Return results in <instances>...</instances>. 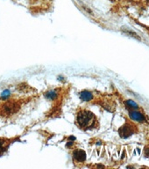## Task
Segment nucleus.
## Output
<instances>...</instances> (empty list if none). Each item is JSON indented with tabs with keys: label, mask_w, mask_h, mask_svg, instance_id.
<instances>
[{
	"label": "nucleus",
	"mask_w": 149,
	"mask_h": 169,
	"mask_svg": "<svg viewBox=\"0 0 149 169\" xmlns=\"http://www.w3.org/2000/svg\"><path fill=\"white\" fill-rule=\"evenodd\" d=\"M125 105H126L128 108H138V105H137L134 101H131V100L126 101H125Z\"/></svg>",
	"instance_id": "obj_9"
},
{
	"label": "nucleus",
	"mask_w": 149,
	"mask_h": 169,
	"mask_svg": "<svg viewBox=\"0 0 149 169\" xmlns=\"http://www.w3.org/2000/svg\"><path fill=\"white\" fill-rule=\"evenodd\" d=\"M8 147V142L6 139H0V156H1Z\"/></svg>",
	"instance_id": "obj_7"
},
{
	"label": "nucleus",
	"mask_w": 149,
	"mask_h": 169,
	"mask_svg": "<svg viewBox=\"0 0 149 169\" xmlns=\"http://www.w3.org/2000/svg\"><path fill=\"white\" fill-rule=\"evenodd\" d=\"M10 96H11V92L9 90H6V91L3 92V94L1 95V99L2 100H6V99H8Z\"/></svg>",
	"instance_id": "obj_10"
},
{
	"label": "nucleus",
	"mask_w": 149,
	"mask_h": 169,
	"mask_svg": "<svg viewBox=\"0 0 149 169\" xmlns=\"http://www.w3.org/2000/svg\"><path fill=\"white\" fill-rule=\"evenodd\" d=\"M118 133H119V136L122 138H126V137L132 135L133 128L129 123H126V124L123 125L122 127H120V129L118 130Z\"/></svg>",
	"instance_id": "obj_2"
},
{
	"label": "nucleus",
	"mask_w": 149,
	"mask_h": 169,
	"mask_svg": "<svg viewBox=\"0 0 149 169\" xmlns=\"http://www.w3.org/2000/svg\"><path fill=\"white\" fill-rule=\"evenodd\" d=\"M96 121L95 115L88 110H82L77 114V122L78 125L83 129H87L91 127Z\"/></svg>",
	"instance_id": "obj_1"
},
{
	"label": "nucleus",
	"mask_w": 149,
	"mask_h": 169,
	"mask_svg": "<svg viewBox=\"0 0 149 169\" xmlns=\"http://www.w3.org/2000/svg\"><path fill=\"white\" fill-rule=\"evenodd\" d=\"M145 155H146V157L149 158V147L145 148Z\"/></svg>",
	"instance_id": "obj_11"
},
{
	"label": "nucleus",
	"mask_w": 149,
	"mask_h": 169,
	"mask_svg": "<svg viewBox=\"0 0 149 169\" xmlns=\"http://www.w3.org/2000/svg\"><path fill=\"white\" fill-rule=\"evenodd\" d=\"M129 116L132 120L135 121V122H144L145 121V116L140 113V112H137V111H131L129 114Z\"/></svg>",
	"instance_id": "obj_5"
},
{
	"label": "nucleus",
	"mask_w": 149,
	"mask_h": 169,
	"mask_svg": "<svg viewBox=\"0 0 149 169\" xmlns=\"http://www.w3.org/2000/svg\"><path fill=\"white\" fill-rule=\"evenodd\" d=\"M74 159L77 162H84L86 159V153L83 150H76L73 153Z\"/></svg>",
	"instance_id": "obj_4"
},
{
	"label": "nucleus",
	"mask_w": 149,
	"mask_h": 169,
	"mask_svg": "<svg viewBox=\"0 0 149 169\" xmlns=\"http://www.w3.org/2000/svg\"><path fill=\"white\" fill-rule=\"evenodd\" d=\"M80 97L84 101H91L93 100V94L89 91H83L80 94Z\"/></svg>",
	"instance_id": "obj_6"
},
{
	"label": "nucleus",
	"mask_w": 149,
	"mask_h": 169,
	"mask_svg": "<svg viewBox=\"0 0 149 169\" xmlns=\"http://www.w3.org/2000/svg\"><path fill=\"white\" fill-rule=\"evenodd\" d=\"M146 1H147V2H149V0H146Z\"/></svg>",
	"instance_id": "obj_12"
},
{
	"label": "nucleus",
	"mask_w": 149,
	"mask_h": 169,
	"mask_svg": "<svg viewBox=\"0 0 149 169\" xmlns=\"http://www.w3.org/2000/svg\"><path fill=\"white\" fill-rule=\"evenodd\" d=\"M46 98L48 100H54L57 97V92L56 91H48L46 94H45Z\"/></svg>",
	"instance_id": "obj_8"
},
{
	"label": "nucleus",
	"mask_w": 149,
	"mask_h": 169,
	"mask_svg": "<svg viewBox=\"0 0 149 169\" xmlns=\"http://www.w3.org/2000/svg\"><path fill=\"white\" fill-rule=\"evenodd\" d=\"M18 109H19V105L15 104L14 102H10V103H7V104L4 105L3 112L6 113V115H11L13 113L17 112Z\"/></svg>",
	"instance_id": "obj_3"
}]
</instances>
